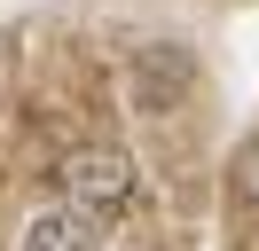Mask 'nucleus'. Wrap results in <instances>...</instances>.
Masks as SVG:
<instances>
[{
  "label": "nucleus",
  "instance_id": "f03ea898",
  "mask_svg": "<svg viewBox=\"0 0 259 251\" xmlns=\"http://www.w3.org/2000/svg\"><path fill=\"white\" fill-rule=\"evenodd\" d=\"M134 181H142V165H134L126 149H110V141H79V149L63 157V196L95 204V212H118V204L134 196Z\"/></svg>",
  "mask_w": 259,
  "mask_h": 251
},
{
  "label": "nucleus",
  "instance_id": "f257e3e1",
  "mask_svg": "<svg viewBox=\"0 0 259 251\" xmlns=\"http://www.w3.org/2000/svg\"><path fill=\"white\" fill-rule=\"evenodd\" d=\"M118 87H126L134 118H173V110L196 94V55L181 39H142L126 55V78H118Z\"/></svg>",
  "mask_w": 259,
  "mask_h": 251
},
{
  "label": "nucleus",
  "instance_id": "20e7f679",
  "mask_svg": "<svg viewBox=\"0 0 259 251\" xmlns=\"http://www.w3.org/2000/svg\"><path fill=\"white\" fill-rule=\"evenodd\" d=\"M236 188H243V204L259 212V141H251V149L236 157Z\"/></svg>",
  "mask_w": 259,
  "mask_h": 251
},
{
  "label": "nucleus",
  "instance_id": "7ed1b4c3",
  "mask_svg": "<svg viewBox=\"0 0 259 251\" xmlns=\"http://www.w3.org/2000/svg\"><path fill=\"white\" fill-rule=\"evenodd\" d=\"M102 220H110V212H95V204L63 196V204H48V212L24 220L16 251H110V228H102Z\"/></svg>",
  "mask_w": 259,
  "mask_h": 251
}]
</instances>
